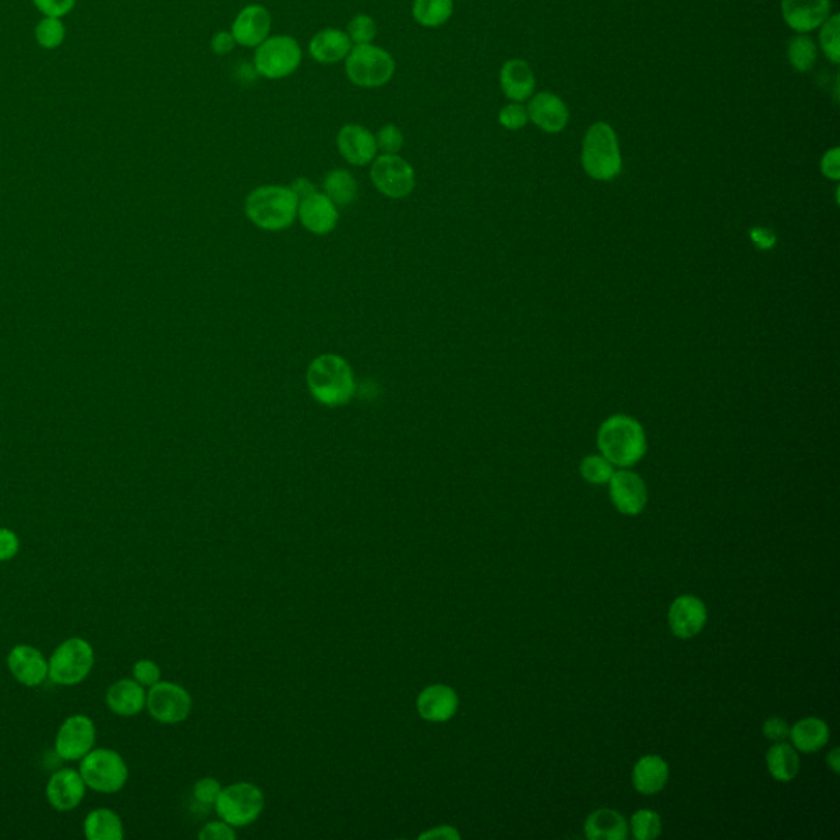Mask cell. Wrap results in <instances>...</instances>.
Listing matches in <instances>:
<instances>
[{
	"label": "cell",
	"mask_w": 840,
	"mask_h": 840,
	"mask_svg": "<svg viewBox=\"0 0 840 840\" xmlns=\"http://www.w3.org/2000/svg\"><path fill=\"white\" fill-rule=\"evenodd\" d=\"M827 762H829L834 772H839V749H834L831 754L827 755Z\"/></svg>",
	"instance_id": "obj_52"
},
{
	"label": "cell",
	"mask_w": 840,
	"mask_h": 840,
	"mask_svg": "<svg viewBox=\"0 0 840 840\" xmlns=\"http://www.w3.org/2000/svg\"><path fill=\"white\" fill-rule=\"evenodd\" d=\"M371 183L383 196L402 199L416 188V173L399 155L376 156L370 169Z\"/></svg>",
	"instance_id": "obj_12"
},
{
	"label": "cell",
	"mask_w": 840,
	"mask_h": 840,
	"mask_svg": "<svg viewBox=\"0 0 840 840\" xmlns=\"http://www.w3.org/2000/svg\"><path fill=\"white\" fill-rule=\"evenodd\" d=\"M235 46H237V42H235L230 30H220V32L214 33L212 40H210V50L217 56L229 55L230 51L235 50Z\"/></svg>",
	"instance_id": "obj_47"
},
{
	"label": "cell",
	"mask_w": 840,
	"mask_h": 840,
	"mask_svg": "<svg viewBox=\"0 0 840 840\" xmlns=\"http://www.w3.org/2000/svg\"><path fill=\"white\" fill-rule=\"evenodd\" d=\"M498 119L499 124L507 130H521L529 122V114H527V109L521 102H511V104L504 105L499 112Z\"/></svg>",
	"instance_id": "obj_41"
},
{
	"label": "cell",
	"mask_w": 840,
	"mask_h": 840,
	"mask_svg": "<svg viewBox=\"0 0 840 840\" xmlns=\"http://www.w3.org/2000/svg\"><path fill=\"white\" fill-rule=\"evenodd\" d=\"M66 27L63 20L56 17H43L35 27V40L45 50H56L63 45Z\"/></svg>",
	"instance_id": "obj_34"
},
{
	"label": "cell",
	"mask_w": 840,
	"mask_h": 840,
	"mask_svg": "<svg viewBox=\"0 0 840 840\" xmlns=\"http://www.w3.org/2000/svg\"><path fill=\"white\" fill-rule=\"evenodd\" d=\"M222 788L224 786L220 785L215 778H201L192 788V796L196 799V803L201 804V806H214Z\"/></svg>",
	"instance_id": "obj_42"
},
{
	"label": "cell",
	"mask_w": 840,
	"mask_h": 840,
	"mask_svg": "<svg viewBox=\"0 0 840 840\" xmlns=\"http://www.w3.org/2000/svg\"><path fill=\"white\" fill-rule=\"evenodd\" d=\"M767 767L775 780L791 781L799 773L798 752L785 742H777L768 750Z\"/></svg>",
	"instance_id": "obj_31"
},
{
	"label": "cell",
	"mask_w": 840,
	"mask_h": 840,
	"mask_svg": "<svg viewBox=\"0 0 840 840\" xmlns=\"http://www.w3.org/2000/svg\"><path fill=\"white\" fill-rule=\"evenodd\" d=\"M83 832L87 840H122L125 837L124 821L114 809H92L84 818Z\"/></svg>",
	"instance_id": "obj_27"
},
{
	"label": "cell",
	"mask_w": 840,
	"mask_h": 840,
	"mask_svg": "<svg viewBox=\"0 0 840 840\" xmlns=\"http://www.w3.org/2000/svg\"><path fill=\"white\" fill-rule=\"evenodd\" d=\"M352 40L345 30L338 28H324L315 33L309 43V53L312 60L320 64H335L345 61L352 50Z\"/></svg>",
	"instance_id": "obj_24"
},
{
	"label": "cell",
	"mask_w": 840,
	"mask_h": 840,
	"mask_svg": "<svg viewBox=\"0 0 840 840\" xmlns=\"http://www.w3.org/2000/svg\"><path fill=\"white\" fill-rule=\"evenodd\" d=\"M585 832L591 840H624L629 834V826L624 816L614 809H598L586 819Z\"/></svg>",
	"instance_id": "obj_28"
},
{
	"label": "cell",
	"mask_w": 840,
	"mask_h": 840,
	"mask_svg": "<svg viewBox=\"0 0 840 840\" xmlns=\"http://www.w3.org/2000/svg\"><path fill=\"white\" fill-rule=\"evenodd\" d=\"M788 60L799 73H808L818 60V46L806 33H799L788 43Z\"/></svg>",
	"instance_id": "obj_33"
},
{
	"label": "cell",
	"mask_w": 840,
	"mask_h": 840,
	"mask_svg": "<svg viewBox=\"0 0 840 840\" xmlns=\"http://www.w3.org/2000/svg\"><path fill=\"white\" fill-rule=\"evenodd\" d=\"M147 711L163 726H176L188 719L192 711L189 691L173 681H158L147 691Z\"/></svg>",
	"instance_id": "obj_10"
},
{
	"label": "cell",
	"mask_w": 840,
	"mask_h": 840,
	"mask_svg": "<svg viewBox=\"0 0 840 840\" xmlns=\"http://www.w3.org/2000/svg\"><path fill=\"white\" fill-rule=\"evenodd\" d=\"M420 840H458L460 839V832L452 826H439L434 827V829H430V831H425L424 834H420Z\"/></svg>",
	"instance_id": "obj_49"
},
{
	"label": "cell",
	"mask_w": 840,
	"mask_h": 840,
	"mask_svg": "<svg viewBox=\"0 0 840 840\" xmlns=\"http://www.w3.org/2000/svg\"><path fill=\"white\" fill-rule=\"evenodd\" d=\"M33 4L45 17L63 19L73 12L76 0H33Z\"/></svg>",
	"instance_id": "obj_43"
},
{
	"label": "cell",
	"mask_w": 840,
	"mask_h": 840,
	"mask_svg": "<svg viewBox=\"0 0 840 840\" xmlns=\"http://www.w3.org/2000/svg\"><path fill=\"white\" fill-rule=\"evenodd\" d=\"M581 475L588 483L604 484L611 480L614 470H612V463H609L606 458L593 455V457L585 458L581 463Z\"/></svg>",
	"instance_id": "obj_38"
},
{
	"label": "cell",
	"mask_w": 840,
	"mask_h": 840,
	"mask_svg": "<svg viewBox=\"0 0 840 840\" xmlns=\"http://www.w3.org/2000/svg\"><path fill=\"white\" fill-rule=\"evenodd\" d=\"M763 735L768 740L775 742V744L777 742H785L790 737V727L786 724L785 719H781V717H768L765 724H763Z\"/></svg>",
	"instance_id": "obj_46"
},
{
	"label": "cell",
	"mask_w": 840,
	"mask_h": 840,
	"mask_svg": "<svg viewBox=\"0 0 840 840\" xmlns=\"http://www.w3.org/2000/svg\"><path fill=\"white\" fill-rule=\"evenodd\" d=\"M105 704L115 716H138L147 709V688L133 678L114 681L105 693Z\"/></svg>",
	"instance_id": "obj_21"
},
{
	"label": "cell",
	"mask_w": 840,
	"mask_h": 840,
	"mask_svg": "<svg viewBox=\"0 0 840 840\" xmlns=\"http://www.w3.org/2000/svg\"><path fill=\"white\" fill-rule=\"evenodd\" d=\"M235 837H237L235 827L230 826L229 822L222 821V819L209 822L199 832V839L201 840H235Z\"/></svg>",
	"instance_id": "obj_45"
},
{
	"label": "cell",
	"mask_w": 840,
	"mask_h": 840,
	"mask_svg": "<svg viewBox=\"0 0 840 840\" xmlns=\"http://www.w3.org/2000/svg\"><path fill=\"white\" fill-rule=\"evenodd\" d=\"M7 670L20 685L38 688L48 680V658L35 645L17 644L7 653Z\"/></svg>",
	"instance_id": "obj_14"
},
{
	"label": "cell",
	"mask_w": 840,
	"mask_h": 840,
	"mask_svg": "<svg viewBox=\"0 0 840 840\" xmlns=\"http://www.w3.org/2000/svg\"><path fill=\"white\" fill-rule=\"evenodd\" d=\"M297 215L302 225L315 235H327L335 229L338 222L337 206L319 191L299 201Z\"/></svg>",
	"instance_id": "obj_23"
},
{
	"label": "cell",
	"mask_w": 840,
	"mask_h": 840,
	"mask_svg": "<svg viewBox=\"0 0 840 840\" xmlns=\"http://www.w3.org/2000/svg\"><path fill=\"white\" fill-rule=\"evenodd\" d=\"M455 2L453 0H414L412 17L420 27L439 28L452 19Z\"/></svg>",
	"instance_id": "obj_30"
},
{
	"label": "cell",
	"mask_w": 840,
	"mask_h": 840,
	"mask_svg": "<svg viewBox=\"0 0 840 840\" xmlns=\"http://www.w3.org/2000/svg\"><path fill=\"white\" fill-rule=\"evenodd\" d=\"M821 27V33H819V43H821L822 51H824V55H826L827 60L832 61V63L834 64H839V15H831V17H829V19H827L826 22L822 23Z\"/></svg>",
	"instance_id": "obj_36"
},
{
	"label": "cell",
	"mask_w": 840,
	"mask_h": 840,
	"mask_svg": "<svg viewBox=\"0 0 840 840\" xmlns=\"http://www.w3.org/2000/svg\"><path fill=\"white\" fill-rule=\"evenodd\" d=\"M752 238H754V242L757 243L758 247L762 248H772L775 245V240H777L770 230L765 229H755L752 232Z\"/></svg>",
	"instance_id": "obj_51"
},
{
	"label": "cell",
	"mask_w": 840,
	"mask_h": 840,
	"mask_svg": "<svg viewBox=\"0 0 840 840\" xmlns=\"http://www.w3.org/2000/svg\"><path fill=\"white\" fill-rule=\"evenodd\" d=\"M132 678L148 690L151 686H155L158 681H161L160 665L150 658H142V660L133 663Z\"/></svg>",
	"instance_id": "obj_40"
},
{
	"label": "cell",
	"mask_w": 840,
	"mask_h": 840,
	"mask_svg": "<svg viewBox=\"0 0 840 840\" xmlns=\"http://www.w3.org/2000/svg\"><path fill=\"white\" fill-rule=\"evenodd\" d=\"M297 207L296 194L283 186H261L250 192L245 202L248 219L256 227L271 232L288 229L297 217Z\"/></svg>",
	"instance_id": "obj_3"
},
{
	"label": "cell",
	"mask_w": 840,
	"mask_h": 840,
	"mask_svg": "<svg viewBox=\"0 0 840 840\" xmlns=\"http://www.w3.org/2000/svg\"><path fill=\"white\" fill-rule=\"evenodd\" d=\"M635 839L652 840L662 832V819L652 809H640L630 819Z\"/></svg>",
	"instance_id": "obj_35"
},
{
	"label": "cell",
	"mask_w": 840,
	"mask_h": 840,
	"mask_svg": "<svg viewBox=\"0 0 840 840\" xmlns=\"http://www.w3.org/2000/svg\"><path fill=\"white\" fill-rule=\"evenodd\" d=\"M324 194L337 207L350 206L358 194V184L352 173L345 169H334L324 179Z\"/></svg>",
	"instance_id": "obj_32"
},
{
	"label": "cell",
	"mask_w": 840,
	"mask_h": 840,
	"mask_svg": "<svg viewBox=\"0 0 840 840\" xmlns=\"http://www.w3.org/2000/svg\"><path fill=\"white\" fill-rule=\"evenodd\" d=\"M291 191L296 194L297 201H302V199H306V197L312 196L317 192V188H315V184L312 181H309L307 178H297L293 184H291Z\"/></svg>",
	"instance_id": "obj_50"
},
{
	"label": "cell",
	"mask_w": 840,
	"mask_h": 840,
	"mask_svg": "<svg viewBox=\"0 0 840 840\" xmlns=\"http://www.w3.org/2000/svg\"><path fill=\"white\" fill-rule=\"evenodd\" d=\"M307 386L315 401L327 407L345 406L355 394L352 366L338 355H322L307 370Z\"/></svg>",
	"instance_id": "obj_1"
},
{
	"label": "cell",
	"mask_w": 840,
	"mask_h": 840,
	"mask_svg": "<svg viewBox=\"0 0 840 840\" xmlns=\"http://www.w3.org/2000/svg\"><path fill=\"white\" fill-rule=\"evenodd\" d=\"M86 793L87 786L78 768H58L46 781V801L58 813H69L79 808Z\"/></svg>",
	"instance_id": "obj_13"
},
{
	"label": "cell",
	"mask_w": 840,
	"mask_h": 840,
	"mask_svg": "<svg viewBox=\"0 0 840 840\" xmlns=\"http://www.w3.org/2000/svg\"><path fill=\"white\" fill-rule=\"evenodd\" d=\"M79 773L87 790L99 795H115L127 785L130 770L125 758L110 747H94L79 762Z\"/></svg>",
	"instance_id": "obj_5"
},
{
	"label": "cell",
	"mask_w": 840,
	"mask_h": 840,
	"mask_svg": "<svg viewBox=\"0 0 840 840\" xmlns=\"http://www.w3.org/2000/svg\"><path fill=\"white\" fill-rule=\"evenodd\" d=\"M598 445L603 457L617 466L635 465L647 450L642 425L627 416L606 420L599 429Z\"/></svg>",
	"instance_id": "obj_2"
},
{
	"label": "cell",
	"mask_w": 840,
	"mask_h": 840,
	"mask_svg": "<svg viewBox=\"0 0 840 840\" xmlns=\"http://www.w3.org/2000/svg\"><path fill=\"white\" fill-rule=\"evenodd\" d=\"M271 25H273V19H271L270 10L266 9L265 5L250 4L238 12L230 32L237 45L256 48L270 37Z\"/></svg>",
	"instance_id": "obj_15"
},
{
	"label": "cell",
	"mask_w": 840,
	"mask_h": 840,
	"mask_svg": "<svg viewBox=\"0 0 840 840\" xmlns=\"http://www.w3.org/2000/svg\"><path fill=\"white\" fill-rule=\"evenodd\" d=\"M396 61L388 50L375 43L353 45L345 58L348 81L363 89L383 87L393 79Z\"/></svg>",
	"instance_id": "obj_7"
},
{
	"label": "cell",
	"mask_w": 840,
	"mask_h": 840,
	"mask_svg": "<svg viewBox=\"0 0 840 840\" xmlns=\"http://www.w3.org/2000/svg\"><path fill=\"white\" fill-rule=\"evenodd\" d=\"M457 691L442 683L427 686L417 696V713L427 722H447L458 711Z\"/></svg>",
	"instance_id": "obj_20"
},
{
	"label": "cell",
	"mask_w": 840,
	"mask_h": 840,
	"mask_svg": "<svg viewBox=\"0 0 840 840\" xmlns=\"http://www.w3.org/2000/svg\"><path fill=\"white\" fill-rule=\"evenodd\" d=\"M214 806L222 821L233 827H245L260 818L265 809V795L260 786L240 781L222 788Z\"/></svg>",
	"instance_id": "obj_9"
},
{
	"label": "cell",
	"mask_w": 840,
	"mask_h": 840,
	"mask_svg": "<svg viewBox=\"0 0 840 840\" xmlns=\"http://www.w3.org/2000/svg\"><path fill=\"white\" fill-rule=\"evenodd\" d=\"M499 84L507 99L522 102L534 94L535 74L527 61L509 60L501 68Z\"/></svg>",
	"instance_id": "obj_25"
},
{
	"label": "cell",
	"mask_w": 840,
	"mask_h": 840,
	"mask_svg": "<svg viewBox=\"0 0 840 840\" xmlns=\"http://www.w3.org/2000/svg\"><path fill=\"white\" fill-rule=\"evenodd\" d=\"M255 50L253 68L256 74L271 81L288 78L302 63L301 45L289 35H270Z\"/></svg>",
	"instance_id": "obj_8"
},
{
	"label": "cell",
	"mask_w": 840,
	"mask_h": 840,
	"mask_svg": "<svg viewBox=\"0 0 840 840\" xmlns=\"http://www.w3.org/2000/svg\"><path fill=\"white\" fill-rule=\"evenodd\" d=\"M375 138L376 147H378V151H383V155H398L401 148L404 147V135H402L401 128L398 125H383L379 128Z\"/></svg>",
	"instance_id": "obj_39"
},
{
	"label": "cell",
	"mask_w": 840,
	"mask_h": 840,
	"mask_svg": "<svg viewBox=\"0 0 840 840\" xmlns=\"http://www.w3.org/2000/svg\"><path fill=\"white\" fill-rule=\"evenodd\" d=\"M609 483L612 504L617 507V511L626 516H637L644 511L647 504V486L639 475L632 471H617L611 476Z\"/></svg>",
	"instance_id": "obj_19"
},
{
	"label": "cell",
	"mask_w": 840,
	"mask_h": 840,
	"mask_svg": "<svg viewBox=\"0 0 840 840\" xmlns=\"http://www.w3.org/2000/svg\"><path fill=\"white\" fill-rule=\"evenodd\" d=\"M668 777H670V770H668L667 762L662 757L645 755V757L640 758L639 762L635 763L632 783H634L635 790L642 795H655L665 788Z\"/></svg>",
	"instance_id": "obj_26"
},
{
	"label": "cell",
	"mask_w": 840,
	"mask_h": 840,
	"mask_svg": "<svg viewBox=\"0 0 840 840\" xmlns=\"http://www.w3.org/2000/svg\"><path fill=\"white\" fill-rule=\"evenodd\" d=\"M708 621V609L701 599L691 594L680 596L673 601L668 611V622L673 634L680 639H691L698 635Z\"/></svg>",
	"instance_id": "obj_18"
},
{
	"label": "cell",
	"mask_w": 840,
	"mask_h": 840,
	"mask_svg": "<svg viewBox=\"0 0 840 840\" xmlns=\"http://www.w3.org/2000/svg\"><path fill=\"white\" fill-rule=\"evenodd\" d=\"M831 0H781V15L788 27L809 33L831 17Z\"/></svg>",
	"instance_id": "obj_17"
},
{
	"label": "cell",
	"mask_w": 840,
	"mask_h": 840,
	"mask_svg": "<svg viewBox=\"0 0 840 840\" xmlns=\"http://www.w3.org/2000/svg\"><path fill=\"white\" fill-rule=\"evenodd\" d=\"M345 32L353 45H368V43H373L378 35V25L371 15L357 14L348 22Z\"/></svg>",
	"instance_id": "obj_37"
},
{
	"label": "cell",
	"mask_w": 840,
	"mask_h": 840,
	"mask_svg": "<svg viewBox=\"0 0 840 840\" xmlns=\"http://www.w3.org/2000/svg\"><path fill=\"white\" fill-rule=\"evenodd\" d=\"M337 148L353 166L370 165L378 155L375 133L358 124L343 125L337 133Z\"/></svg>",
	"instance_id": "obj_16"
},
{
	"label": "cell",
	"mask_w": 840,
	"mask_h": 840,
	"mask_svg": "<svg viewBox=\"0 0 840 840\" xmlns=\"http://www.w3.org/2000/svg\"><path fill=\"white\" fill-rule=\"evenodd\" d=\"M839 148H832L827 151L824 158H822L821 169L824 176L831 179H839L840 165H839Z\"/></svg>",
	"instance_id": "obj_48"
},
{
	"label": "cell",
	"mask_w": 840,
	"mask_h": 840,
	"mask_svg": "<svg viewBox=\"0 0 840 840\" xmlns=\"http://www.w3.org/2000/svg\"><path fill=\"white\" fill-rule=\"evenodd\" d=\"M96 663V652L89 640L69 637L48 657V680L56 686L73 688L89 678Z\"/></svg>",
	"instance_id": "obj_4"
},
{
	"label": "cell",
	"mask_w": 840,
	"mask_h": 840,
	"mask_svg": "<svg viewBox=\"0 0 840 840\" xmlns=\"http://www.w3.org/2000/svg\"><path fill=\"white\" fill-rule=\"evenodd\" d=\"M790 739L795 749L803 754L818 752L829 740V727L819 717H806L791 727Z\"/></svg>",
	"instance_id": "obj_29"
},
{
	"label": "cell",
	"mask_w": 840,
	"mask_h": 840,
	"mask_svg": "<svg viewBox=\"0 0 840 840\" xmlns=\"http://www.w3.org/2000/svg\"><path fill=\"white\" fill-rule=\"evenodd\" d=\"M581 163L586 173L598 181H609L621 173V148L611 125L598 122L589 127L583 140Z\"/></svg>",
	"instance_id": "obj_6"
},
{
	"label": "cell",
	"mask_w": 840,
	"mask_h": 840,
	"mask_svg": "<svg viewBox=\"0 0 840 840\" xmlns=\"http://www.w3.org/2000/svg\"><path fill=\"white\" fill-rule=\"evenodd\" d=\"M20 552V537L9 527H0V563L14 560Z\"/></svg>",
	"instance_id": "obj_44"
},
{
	"label": "cell",
	"mask_w": 840,
	"mask_h": 840,
	"mask_svg": "<svg viewBox=\"0 0 840 840\" xmlns=\"http://www.w3.org/2000/svg\"><path fill=\"white\" fill-rule=\"evenodd\" d=\"M97 742L96 722L86 714L66 717L55 735V754L61 762H81Z\"/></svg>",
	"instance_id": "obj_11"
},
{
	"label": "cell",
	"mask_w": 840,
	"mask_h": 840,
	"mask_svg": "<svg viewBox=\"0 0 840 840\" xmlns=\"http://www.w3.org/2000/svg\"><path fill=\"white\" fill-rule=\"evenodd\" d=\"M529 120L547 133H560L567 127L570 110L567 104L552 92H539L527 107Z\"/></svg>",
	"instance_id": "obj_22"
}]
</instances>
